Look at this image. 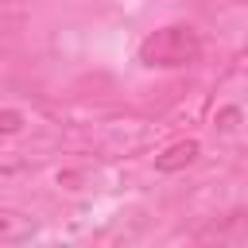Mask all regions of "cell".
I'll list each match as a JSON object with an SVG mask.
<instances>
[{
    "instance_id": "obj_1",
    "label": "cell",
    "mask_w": 248,
    "mask_h": 248,
    "mask_svg": "<svg viewBox=\"0 0 248 248\" xmlns=\"http://www.w3.org/2000/svg\"><path fill=\"white\" fill-rule=\"evenodd\" d=\"M202 50H205V43H202L198 27L167 23V27H155L140 43V62L147 70H182V66H194L202 58Z\"/></svg>"
},
{
    "instance_id": "obj_2",
    "label": "cell",
    "mask_w": 248,
    "mask_h": 248,
    "mask_svg": "<svg viewBox=\"0 0 248 248\" xmlns=\"http://www.w3.org/2000/svg\"><path fill=\"white\" fill-rule=\"evenodd\" d=\"M194 155H198V143H194V140H190V143H174V147H167V151L155 159V167H159V170H178V167H186Z\"/></svg>"
},
{
    "instance_id": "obj_3",
    "label": "cell",
    "mask_w": 248,
    "mask_h": 248,
    "mask_svg": "<svg viewBox=\"0 0 248 248\" xmlns=\"http://www.w3.org/2000/svg\"><path fill=\"white\" fill-rule=\"evenodd\" d=\"M4 132H8V136H16V132H19V112H16V108H8V112H4Z\"/></svg>"
}]
</instances>
